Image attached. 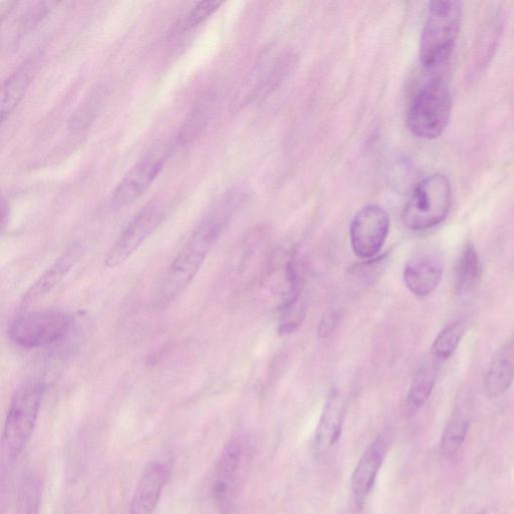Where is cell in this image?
Here are the masks:
<instances>
[{
  "label": "cell",
  "mask_w": 514,
  "mask_h": 514,
  "mask_svg": "<svg viewBox=\"0 0 514 514\" xmlns=\"http://www.w3.org/2000/svg\"><path fill=\"white\" fill-rule=\"evenodd\" d=\"M232 211L233 199L227 196L217 201L203 217L164 275L153 299L155 308H167L191 285Z\"/></svg>",
  "instance_id": "6da1fadb"
},
{
  "label": "cell",
  "mask_w": 514,
  "mask_h": 514,
  "mask_svg": "<svg viewBox=\"0 0 514 514\" xmlns=\"http://www.w3.org/2000/svg\"><path fill=\"white\" fill-rule=\"evenodd\" d=\"M46 391L44 383L32 382L19 388L13 396L3 434L4 467L17 462L30 442Z\"/></svg>",
  "instance_id": "7a4b0ae2"
},
{
  "label": "cell",
  "mask_w": 514,
  "mask_h": 514,
  "mask_svg": "<svg viewBox=\"0 0 514 514\" xmlns=\"http://www.w3.org/2000/svg\"><path fill=\"white\" fill-rule=\"evenodd\" d=\"M463 5L460 2H432L421 34L419 59L427 70L441 67L451 56L459 35Z\"/></svg>",
  "instance_id": "3957f363"
},
{
  "label": "cell",
  "mask_w": 514,
  "mask_h": 514,
  "mask_svg": "<svg viewBox=\"0 0 514 514\" xmlns=\"http://www.w3.org/2000/svg\"><path fill=\"white\" fill-rule=\"evenodd\" d=\"M452 112V97L448 84L440 77L425 83L413 98L407 126L417 138L433 140L446 129Z\"/></svg>",
  "instance_id": "277c9868"
},
{
  "label": "cell",
  "mask_w": 514,
  "mask_h": 514,
  "mask_svg": "<svg viewBox=\"0 0 514 514\" xmlns=\"http://www.w3.org/2000/svg\"><path fill=\"white\" fill-rule=\"evenodd\" d=\"M451 203L449 179L441 173L429 175L413 189L403 210L404 224L414 231L432 229L446 219Z\"/></svg>",
  "instance_id": "5b68a950"
},
{
  "label": "cell",
  "mask_w": 514,
  "mask_h": 514,
  "mask_svg": "<svg viewBox=\"0 0 514 514\" xmlns=\"http://www.w3.org/2000/svg\"><path fill=\"white\" fill-rule=\"evenodd\" d=\"M74 324L73 317L63 311L29 313L10 326V340L24 349L46 348L62 341Z\"/></svg>",
  "instance_id": "8992f818"
},
{
  "label": "cell",
  "mask_w": 514,
  "mask_h": 514,
  "mask_svg": "<svg viewBox=\"0 0 514 514\" xmlns=\"http://www.w3.org/2000/svg\"><path fill=\"white\" fill-rule=\"evenodd\" d=\"M245 457L246 442L236 436L227 442L217 461L212 495L222 514H231L235 507Z\"/></svg>",
  "instance_id": "52a82bcc"
},
{
  "label": "cell",
  "mask_w": 514,
  "mask_h": 514,
  "mask_svg": "<svg viewBox=\"0 0 514 514\" xmlns=\"http://www.w3.org/2000/svg\"><path fill=\"white\" fill-rule=\"evenodd\" d=\"M390 232L388 212L377 204L360 209L350 226V242L355 255L368 261L379 256Z\"/></svg>",
  "instance_id": "ba28073f"
},
{
  "label": "cell",
  "mask_w": 514,
  "mask_h": 514,
  "mask_svg": "<svg viewBox=\"0 0 514 514\" xmlns=\"http://www.w3.org/2000/svg\"><path fill=\"white\" fill-rule=\"evenodd\" d=\"M166 215L163 205L151 203L144 207L126 226L109 250L105 265L116 269L123 265L157 230Z\"/></svg>",
  "instance_id": "9c48e42d"
},
{
  "label": "cell",
  "mask_w": 514,
  "mask_h": 514,
  "mask_svg": "<svg viewBox=\"0 0 514 514\" xmlns=\"http://www.w3.org/2000/svg\"><path fill=\"white\" fill-rule=\"evenodd\" d=\"M167 155L163 146H157L141 158L115 189L114 203L126 206L139 199L163 171Z\"/></svg>",
  "instance_id": "30bf717a"
},
{
  "label": "cell",
  "mask_w": 514,
  "mask_h": 514,
  "mask_svg": "<svg viewBox=\"0 0 514 514\" xmlns=\"http://www.w3.org/2000/svg\"><path fill=\"white\" fill-rule=\"evenodd\" d=\"M266 286L280 311L301 296L296 252L293 249L281 251L272 257Z\"/></svg>",
  "instance_id": "8fae6325"
},
{
  "label": "cell",
  "mask_w": 514,
  "mask_h": 514,
  "mask_svg": "<svg viewBox=\"0 0 514 514\" xmlns=\"http://www.w3.org/2000/svg\"><path fill=\"white\" fill-rule=\"evenodd\" d=\"M169 476L170 470L165 462H150L137 483L129 514H153L160 502Z\"/></svg>",
  "instance_id": "7c38bea8"
},
{
  "label": "cell",
  "mask_w": 514,
  "mask_h": 514,
  "mask_svg": "<svg viewBox=\"0 0 514 514\" xmlns=\"http://www.w3.org/2000/svg\"><path fill=\"white\" fill-rule=\"evenodd\" d=\"M346 412V399L338 391L333 392L325 404L315 434L314 448L317 456L325 457L329 455L339 443Z\"/></svg>",
  "instance_id": "4fadbf2b"
},
{
  "label": "cell",
  "mask_w": 514,
  "mask_h": 514,
  "mask_svg": "<svg viewBox=\"0 0 514 514\" xmlns=\"http://www.w3.org/2000/svg\"><path fill=\"white\" fill-rule=\"evenodd\" d=\"M388 451L385 436H378L364 451L351 479L352 491L358 505L371 493Z\"/></svg>",
  "instance_id": "5bb4252c"
},
{
  "label": "cell",
  "mask_w": 514,
  "mask_h": 514,
  "mask_svg": "<svg viewBox=\"0 0 514 514\" xmlns=\"http://www.w3.org/2000/svg\"><path fill=\"white\" fill-rule=\"evenodd\" d=\"M83 254L84 248L80 243H74L66 249L59 259L27 291L21 306L28 308L49 295L81 261Z\"/></svg>",
  "instance_id": "9a60e30c"
},
{
  "label": "cell",
  "mask_w": 514,
  "mask_h": 514,
  "mask_svg": "<svg viewBox=\"0 0 514 514\" xmlns=\"http://www.w3.org/2000/svg\"><path fill=\"white\" fill-rule=\"evenodd\" d=\"M443 266L436 256L420 253L412 257L403 273L406 288L418 298L430 296L439 286Z\"/></svg>",
  "instance_id": "2e32d148"
},
{
  "label": "cell",
  "mask_w": 514,
  "mask_h": 514,
  "mask_svg": "<svg viewBox=\"0 0 514 514\" xmlns=\"http://www.w3.org/2000/svg\"><path fill=\"white\" fill-rule=\"evenodd\" d=\"M514 380V335L495 352L484 378L488 397L499 398L506 393Z\"/></svg>",
  "instance_id": "e0dca14e"
},
{
  "label": "cell",
  "mask_w": 514,
  "mask_h": 514,
  "mask_svg": "<svg viewBox=\"0 0 514 514\" xmlns=\"http://www.w3.org/2000/svg\"><path fill=\"white\" fill-rule=\"evenodd\" d=\"M40 65L38 56L30 57L5 82L0 95V112L5 122L26 96Z\"/></svg>",
  "instance_id": "ac0fdd59"
},
{
  "label": "cell",
  "mask_w": 514,
  "mask_h": 514,
  "mask_svg": "<svg viewBox=\"0 0 514 514\" xmlns=\"http://www.w3.org/2000/svg\"><path fill=\"white\" fill-rule=\"evenodd\" d=\"M481 275V265L478 253L473 244L464 246L459 255L455 268V290L457 295L470 294L477 285Z\"/></svg>",
  "instance_id": "d6986e66"
},
{
  "label": "cell",
  "mask_w": 514,
  "mask_h": 514,
  "mask_svg": "<svg viewBox=\"0 0 514 514\" xmlns=\"http://www.w3.org/2000/svg\"><path fill=\"white\" fill-rule=\"evenodd\" d=\"M440 362L430 358L418 368L408 392V405L412 409L421 408L430 398L434 390Z\"/></svg>",
  "instance_id": "ffe728a7"
},
{
  "label": "cell",
  "mask_w": 514,
  "mask_h": 514,
  "mask_svg": "<svg viewBox=\"0 0 514 514\" xmlns=\"http://www.w3.org/2000/svg\"><path fill=\"white\" fill-rule=\"evenodd\" d=\"M470 425L468 412L457 406L450 415L440 441V450L445 456L456 454L462 447Z\"/></svg>",
  "instance_id": "44dd1931"
},
{
  "label": "cell",
  "mask_w": 514,
  "mask_h": 514,
  "mask_svg": "<svg viewBox=\"0 0 514 514\" xmlns=\"http://www.w3.org/2000/svg\"><path fill=\"white\" fill-rule=\"evenodd\" d=\"M465 331L466 325L462 320L445 326L434 340L430 355L440 363L450 359L464 337Z\"/></svg>",
  "instance_id": "7402d4cb"
},
{
  "label": "cell",
  "mask_w": 514,
  "mask_h": 514,
  "mask_svg": "<svg viewBox=\"0 0 514 514\" xmlns=\"http://www.w3.org/2000/svg\"><path fill=\"white\" fill-rule=\"evenodd\" d=\"M42 482L33 472L26 474L19 486L16 514H40Z\"/></svg>",
  "instance_id": "603a6c76"
},
{
  "label": "cell",
  "mask_w": 514,
  "mask_h": 514,
  "mask_svg": "<svg viewBox=\"0 0 514 514\" xmlns=\"http://www.w3.org/2000/svg\"><path fill=\"white\" fill-rule=\"evenodd\" d=\"M279 332L281 335H290L296 332L306 318V306L301 296L281 310Z\"/></svg>",
  "instance_id": "cb8c5ba5"
},
{
  "label": "cell",
  "mask_w": 514,
  "mask_h": 514,
  "mask_svg": "<svg viewBox=\"0 0 514 514\" xmlns=\"http://www.w3.org/2000/svg\"><path fill=\"white\" fill-rule=\"evenodd\" d=\"M104 97L105 94L101 90L94 93L72 116L69 123L70 129L80 131L87 128L93 122Z\"/></svg>",
  "instance_id": "d4e9b609"
},
{
  "label": "cell",
  "mask_w": 514,
  "mask_h": 514,
  "mask_svg": "<svg viewBox=\"0 0 514 514\" xmlns=\"http://www.w3.org/2000/svg\"><path fill=\"white\" fill-rule=\"evenodd\" d=\"M222 4L221 2H202L197 4L183 21L182 30L188 31L197 28L208 20Z\"/></svg>",
  "instance_id": "484cf974"
},
{
  "label": "cell",
  "mask_w": 514,
  "mask_h": 514,
  "mask_svg": "<svg viewBox=\"0 0 514 514\" xmlns=\"http://www.w3.org/2000/svg\"><path fill=\"white\" fill-rule=\"evenodd\" d=\"M386 257L387 254L379 255L375 259L356 265L352 269L351 275L364 283H373L380 276L386 263Z\"/></svg>",
  "instance_id": "4316f807"
},
{
  "label": "cell",
  "mask_w": 514,
  "mask_h": 514,
  "mask_svg": "<svg viewBox=\"0 0 514 514\" xmlns=\"http://www.w3.org/2000/svg\"><path fill=\"white\" fill-rule=\"evenodd\" d=\"M338 325V316L335 313L327 314L321 321L319 326V334L323 338H327L335 331Z\"/></svg>",
  "instance_id": "83f0119b"
},
{
  "label": "cell",
  "mask_w": 514,
  "mask_h": 514,
  "mask_svg": "<svg viewBox=\"0 0 514 514\" xmlns=\"http://www.w3.org/2000/svg\"><path fill=\"white\" fill-rule=\"evenodd\" d=\"M10 219V206L9 203L3 199L2 202V230H5Z\"/></svg>",
  "instance_id": "f1b7e54d"
},
{
  "label": "cell",
  "mask_w": 514,
  "mask_h": 514,
  "mask_svg": "<svg viewBox=\"0 0 514 514\" xmlns=\"http://www.w3.org/2000/svg\"><path fill=\"white\" fill-rule=\"evenodd\" d=\"M339 514H356V513L353 510L347 509V510L340 512Z\"/></svg>",
  "instance_id": "f546056e"
},
{
  "label": "cell",
  "mask_w": 514,
  "mask_h": 514,
  "mask_svg": "<svg viewBox=\"0 0 514 514\" xmlns=\"http://www.w3.org/2000/svg\"><path fill=\"white\" fill-rule=\"evenodd\" d=\"M476 514H487L485 511H479L478 513Z\"/></svg>",
  "instance_id": "4dcf8cb0"
}]
</instances>
